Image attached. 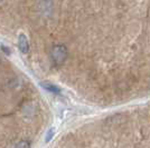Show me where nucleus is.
I'll return each mask as SVG.
<instances>
[{"instance_id":"7ed1b4c3","label":"nucleus","mask_w":150,"mask_h":148,"mask_svg":"<svg viewBox=\"0 0 150 148\" xmlns=\"http://www.w3.org/2000/svg\"><path fill=\"white\" fill-rule=\"evenodd\" d=\"M40 85H42V87H44L46 90L50 91V93H54V94H59V93H61V89H59L57 86H55V85L50 84V82H42Z\"/></svg>"},{"instance_id":"39448f33","label":"nucleus","mask_w":150,"mask_h":148,"mask_svg":"<svg viewBox=\"0 0 150 148\" xmlns=\"http://www.w3.org/2000/svg\"><path fill=\"white\" fill-rule=\"evenodd\" d=\"M53 133H54V130H53V129H50V130H48V133H47V135H46V138H45V142H48L50 140V139H52V137H53V135H54Z\"/></svg>"},{"instance_id":"f03ea898","label":"nucleus","mask_w":150,"mask_h":148,"mask_svg":"<svg viewBox=\"0 0 150 148\" xmlns=\"http://www.w3.org/2000/svg\"><path fill=\"white\" fill-rule=\"evenodd\" d=\"M18 46H19V49L21 52H24V54H27L28 52V50H29V45H28V40H27V38H26L25 35H19V38H18Z\"/></svg>"},{"instance_id":"f257e3e1","label":"nucleus","mask_w":150,"mask_h":148,"mask_svg":"<svg viewBox=\"0 0 150 148\" xmlns=\"http://www.w3.org/2000/svg\"><path fill=\"white\" fill-rule=\"evenodd\" d=\"M67 48L64 45H56L53 47L50 56H52V60L55 62L56 65H61L66 60L67 58Z\"/></svg>"},{"instance_id":"20e7f679","label":"nucleus","mask_w":150,"mask_h":148,"mask_svg":"<svg viewBox=\"0 0 150 148\" xmlns=\"http://www.w3.org/2000/svg\"><path fill=\"white\" fill-rule=\"evenodd\" d=\"M29 147H30V144H29V142H27V140H21L16 146V148H29Z\"/></svg>"}]
</instances>
